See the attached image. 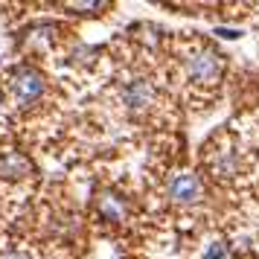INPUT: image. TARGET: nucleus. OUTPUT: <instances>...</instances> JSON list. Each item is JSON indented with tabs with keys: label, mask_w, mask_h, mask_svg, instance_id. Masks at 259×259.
<instances>
[{
	"label": "nucleus",
	"mask_w": 259,
	"mask_h": 259,
	"mask_svg": "<svg viewBox=\"0 0 259 259\" xmlns=\"http://www.w3.org/2000/svg\"><path fill=\"white\" fill-rule=\"evenodd\" d=\"M96 212L102 222H125L128 219V201L117 189H99L96 192Z\"/></svg>",
	"instance_id": "nucleus-6"
},
{
	"label": "nucleus",
	"mask_w": 259,
	"mask_h": 259,
	"mask_svg": "<svg viewBox=\"0 0 259 259\" xmlns=\"http://www.w3.org/2000/svg\"><path fill=\"white\" fill-rule=\"evenodd\" d=\"M6 91H9V96H12L15 105L29 108V105H35L38 99L44 96V91H47V79H44V73L41 70L24 64V67H15V70L9 73V79H6Z\"/></svg>",
	"instance_id": "nucleus-2"
},
{
	"label": "nucleus",
	"mask_w": 259,
	"mask_h": 259,
	"mask_svg": "<svg viewBox=\"0 0 259 259\" xmlns=\"http://www.w3.org/2000/svg\"><path fill=\"white\" fill-rule=\"evenodd\" d=\"M6 259H29L26 253H12V256H6Z\"/></svg>",
	"instance_id": "nucleus-9"
},
{
	"label": "nucleus",
	"mask_w": 259,
	"mask_h": 259,
	"mask_svg": "<svg viewBox=\"0 0 259 259\" xmlns=\"http://www.w3.org/2000/svg\"><path fill=\"white\" fill-rule=\"evenodd\" d=\"M184 76L187 84L195 91H212L219 88L224 76V59L222 53L204 41H195L184 50Z\"/></svg>",
	"instance_id": "nucleus-1"
},
{
	"label": "nucleus",
	"mask_w": 259,
	"mask_h": 259,
	"mask_svg": "<svg viewBox=\"0 0 259 259\" xmlns=\"http://www.w3.org/2000/svg\"><path fill=\"white\" fill-rule=\"evenodd\" d=\"M32 172V163L26 160L21 152H6L0 154V178H6V181H21Z\"/></svg>",
	"instance_id": "nucleus-7"
},
{
	"label": "nucleus",
	"mask_w": 259,
	"mask_h": 259,
	"mask_svg": "<svg viewBox=\"0 0 259 259\" xmlns=\"http://www.w3.org/2000/svg\"><path fill=\"white\" fill-rule=\"evenodd\" d=\"M207 166H210L212 178L233 181L242 172V154H239V149L233 143H215L210 149V154H207Z\"/></svg>",
	"instance_id": "nucleus-5"
},
{
	"label": "nucleus",
	"mask_w": 259,
	"mask_h": 259,
	"mask_svg": "<svg viewBox=\"0 0 259 259\" xmlns=\"http://www.w3.org/2000/svg\"><path fill=\"white\" fill-rule=\"evenodd\" d=\"M166 198L172 201L175 207H184V210L187 207H195V204L204 201V184L192 172H178L166 184Z\"/></svg>",
	"instance_id": "nucleus-4"
},
{
	"label": "nucleus",
	"mask_w": 259,
	"mask_h": 259,
	"mask_svg": "<svg viewBox=\"0 0 259 259\" xmlns=\"http://www.w3.org/2000/svg\"><path fill=\"white\" fill-rule=\"evenodd\" d=\"M119 102L128 108L131 114H146L157 105V88L149 76H131L119 88Z\"/></svg>",
	"instance_id": "nucleus-3"
},
{
	"label": "nucleus",
	"mask_w": 259,
	"mask_h": 259,
	"mask_svg": "<svg viewBox=\"0 0 259 259\" xmlns=\"http://www.w3.org/2000/svg\"><path fill=\"white\" fill-rule=\"evenodd\" d=\"M222 253H224V247H222V245H212V247H210V253H207L204 259H219Z\"/></svg>",
	"instance_id": "nucleus-8"
}]
</instances>
